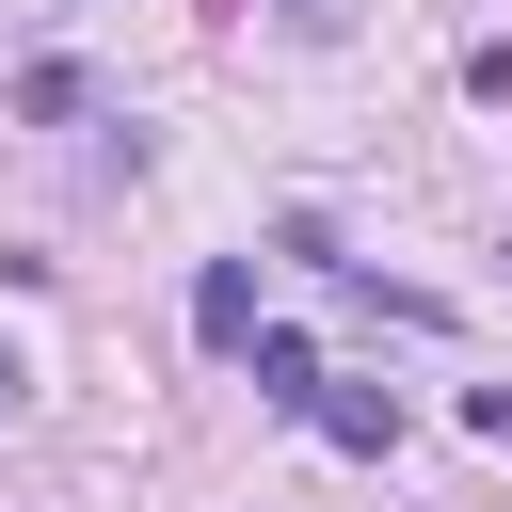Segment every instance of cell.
<instances>
[{
    "instance_id": "cell-1",
    "label": "cell",
    "mask_w": 512,
    "mask_h": 512,
    "mask_svg": "<svg viewBox=\"0 0 512 512\" xmlns=\"http://www.w3.org/2000/svg\"><path fill=\"white\" fill-rule=\"evenodd\" d=\"M192 336L208 352H256V256H208L192 272Z\"/></svg>"
},
{
    "instance_id": "cell-2",
    "label": "cell",
    "mask_w": 512,
    "mask_h": 512,
    "mask_svg": "<svg viewBox=\"0 0 512 512\" xmlns=\"http://www.w3.org/2000/svg\"><path fill=\"white\" fill-rule=\"evenodd\" d=\"M320 432L384 464V448H400V384H320Z\"/></svg>"
},
{
    "instance_id": "cell-3",
    "label": "cell",
    "mask_w": 512,
    "mask_h": 512,
    "mask_svg": "<svg viewBox=\"0 0 512 512\" xmlns=\"http://www.w3.org/2000/svg\"><path fill=\"white\" fill-rule=\"evenodd\" d=\"M256 400H272V416H320V352L272 336V320H256Z\"/></svg>"
},
{
    "instance_id": "cell-4",
    "label": "cell",
    "mask_w": 512,
    "mask_h": 512,
    "mask_svg": "<svg viewBox=\"0 0 512 512\" xmlns=\"http://www.w3.org/2000/svg\"><path fill=\"white\" fill-rule=\"evenodd\" d=\"M336 16H352V0H288V32H336Z\"/></svg>"
},
{
    "instance_id": "cell-5",
    "label": "cell",
    "mask_w": 512,
    "mask_h": 512,
    "mask_svg": "<svg viewBox=\"0 0 512 512\" xmlns=\"http://www.w3.org/2000/svg\"><path fill=\"white\" fill-rule=\"evenodd\" d=\"M16 384H32V368H16V352H0V416H16Z\"/></svg>"
}]
</instances>
